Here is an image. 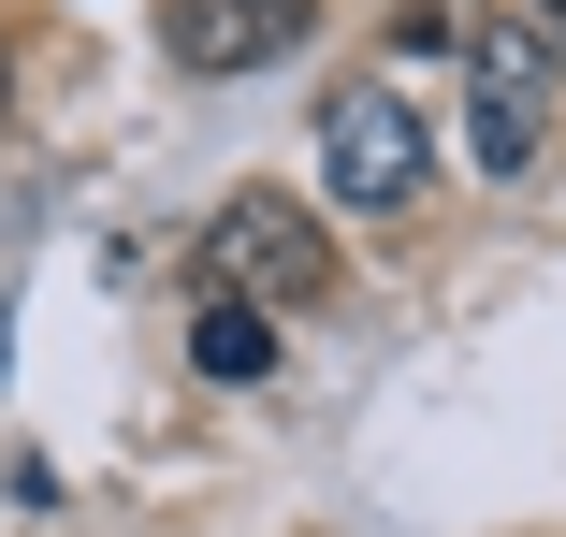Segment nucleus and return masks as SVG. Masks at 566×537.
Instances as JSON below:
<instances>
[{
    "instance_id": "f257e3e1",
    "label": "nucleus",
    "mask_w": 566,
    "mask_h": 537,
    "mask_svg": "<svg viewBox=\"0 0 566 537\" xmlns=\"http://www.w3.org/2000/svg\"><path fill=\"white\" fill-rule=\"evenodd\" d=\"M319 189L349 203V219H407V203L436 189V131H421V102L392 73H349L319 102Z\"/></svg>"
},
{
    "instance_id": "f03ea898",
    "label": "nucleus",
    "mask_w": 566,
    "mask_h": 537,
    "mask_svg": "<svg viewBox=\"0 0 566 537\" xmlns=\"http://www.w3.org/2000/svg\"><path fill=\"white\" fill-rule=\"evenodd\" d=\"M203 276H218V305L305 319V305H334V233L305 219L291 189H233V203L203 219Z\"/></svg>"
},
{
    "instance_id": "7ed1b4c3",
    "label": "nucleus",
    "mask_w": 566,
    "mask_h": 537,
    "mask_svg": "<svg viewBox=\"0 0 566 537\" xmlns=\"http://www.w3.org/2000/svg\"><path fill=\"white\" fill-rule=\"evenodd\" d=\"M305 30H319V0H175V15H160V59L189 87H233V73H276Z\"/></svg>"
},
{
    "instance_id": "20e7f679",
    "label": "nucleus",
    "mask_w": 566,
    "mask_h": 537,
    "mask_svg": "<svg viewBox=\"0 0 566 537\" xmlns=\"http://www.w3.org/2000/svg\"><path fill=\"white\" fill-rule=\"evenodd\" d=\"M465 73H480V87H509V102H552V73H566V59L537 44V15H480V30H465Z\"/></svg>"
},
{
    "instance_id": "39448f33",
    "label": "nucleus",
    "mask_w": 566,
    "mask_h": 537,
    "mask_svg": "<svg viewBox=\"0 0 566 537\" xmlns=\"http://www.w3.org/2000/svg\"><path fill=\"white\" fill-rule=\"evenodd\" d=\"M189 364H203L218 392L276 378V319H262V305H203V319H189Z\"/></svg>"
},
{
    "instance_id": "423d86ee",
    "label": "nucleus",
    "mask_w": 566,
    "mask_h": 537,
    "mask_svg": "<svg viewBox=\"0 0 566 537\" xmlns=\"http://www.w3.org/2000/svg\"><path fill=\"white\" fill-rule=\"evenodd\" d=\"M537 117H552V102H509V87H480V117H465L480 175H537Z\"/></svg>"
},
{
    "instance_id": "0eeeda50",
    "label": "nucleus",
    "mask_w": 566,
    "mask_h": 537,
    "mask_svg": "<svg viewBox=\"0 0 566 537\" xmlns=\"http://www.w3.org/2000/svg\"><path fill=\"white\" fill-rule=\"evenodd\" d=\"M421 59H465V30H450L436 0H407V15H392V73H421Z\"/></svg>"
},
{
    "instance_id": "6e6552de",
    "label": "nucleus",
    "mask_w": 566,
    "mask_h": 537,
    "mask_svg": "<svg viewBox=\"0 0 566 537\" xmlns=\"http://www.w3.org/2000/svg\"><path fill=\"white\" fill-rule=\"evenodd\" d=\"M523 15H537V44H552V59H566V0H523Z\"/></svg>"
},
{
    "instance_id": "1a4fd4ad",
    "label": "nucleus",
    "mask_w": 566,
    "mask_h": 537,
    "mask_svg": "<svg viewBox=\"0 0 566 537\" xmlns=\"http://www.w3.org/2000/svg\"><path fill=\"white\" fill-rule=\"evenodd\" d=\"M0 117H15V44H0Z\"/></svg>"
}]
</instances>
